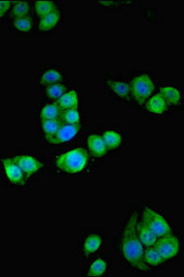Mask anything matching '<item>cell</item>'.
Wrapping results in <instances>:
<instances>
[{
  "mask_svg": "<svg viewBox=\"0 0 184 277\" xmlns=\"http://www.w3.org/2000/svg\"><path fill=\"white\" fill-rule=\"evenodd\" d=\"M137 215H132L123 230L120 243L121 256L130 265L144 271H149L145 265L143 255L144 249L137 234Z\"/></svg>",
  "mask_w": 184,
  "mask_h": 277,
  "instance_id": "cell-1",
  "label": "cell"
},
{
  "mask_svg": "<svg viewBox=\"0 0 184 277\" xmlns=\"http://www.w3.org/2000/svg\"><path fill=\"white\" fill-rule=\"evenodd\" d=\"M88 162V154L82 148L61 154L56 160L58 168L68 174H78L85 168Z\"/></svg>",
  "mask_w": 184,
  "mask_h": 277,
  "instance_id": "cell-2",
  "label": "cell"
},
{
  "mask_svg": "<svg viewBox=\"0 0 184 277\" xmlns=\"http://www.w3.org/2000/svg\"><path fill=\"white\" fill-rule=\"evenodd\" d=\"M131 96L138 104H144L155 90V84L147 74H140L130 85Z\"/></svg>",
  "mask_w": 184,
  "mask_h": 277,
  "instance_id": "cell-3",
  "label": "cell"
},
{
  "mask_svg": "<svg viewBox=\"0 0 184 277\" xmlns=\"http://www.w3.org/2000/svg\"><path fill=\"white\" fill-rule=\"evenodd\" d=\"M142 222L158 238L170 233V227L166 220L154 210L149 208L144 210Z\"/></svg>",
  "mask_w": 184,
  "mask_h": 277,
  "instance_id": "cell-4",
  "label": "cell"
},
{
  "mask_svg": "<svg viewBox=\"0 0 184 277\" xmlns=\"http://www.w3.org/2000/svg\"><path fill=\"white\" fill-rule=\"evenodd\" d=\"M160 238H161L157 239L155 245V249H157L161 255L162 259L169 260L176 257L179 251V241L178 238L169 234Z\"/></svg>",
  "mask_w": 184,
  "mask_h": 277,
  "instance_id": "cell-5",
  "label": "cell"
},
{
  "mask_svg": "<svg viewBox=\"0 0 184 277\" xmlns=\"http://www.w3.org/2000/svg\"><path fill=\"white\" fill-rule=\"evenodd\" d=\"M2 164L4 166L5 174L7 177L9 178V180L12 182L13 184H19V185L25 184L26 175L13 159H3Z\"/></svg>",
  "mask_w": 184,
  "mask_h": 277,
  "instance_id": "cell-6",
  "label": "cell"
},
{
  "mask_svg": "<svg viewBox=\"0 0 184 277\" xmlns=\"http://www.w3.org/2000/svg\"><path fill=\"white\" fill-rule=\"evenodd\" d=\"M13 160L17 163L20 168L23 170L25 175H35V173H37L42 168V164L40 162L30 155L21 154L15 156Z\"/></svg>",
  "mask_w": 184,
  "mask_h": 277,
  "instance_id": "cell-7",
  "label": "cell"
},
{
  "mask_svg": "<svg viewBox=\"0 0 184 277\" xmlns=\"http://www.w3.org/2000/svg\"><path fill=\"white\" fill-rule=\"evenodd\" d=\"M80 125H71L63 123L59 128L57 134L52 140V144H62L71 141L80 130Z\"/></svg>",
  "mask_w": 184,
  "mask_h": 277,
  "instance_id": "cell-8",
  "label": "cell"
},
{
  "mask_svg": "<svg viewBox=\"0 0 184 277\" xmlns=\"http://www.w3.org/2000/svg\"><path fill=\"white\" fill-rule=\"evenodd\" d=\"M107 85L110 88V90L114 94V96L121 100H128L131 97L130 85L127 84L124 81L109 79L107 81Z\"/></svg>",
  "mask_w": 184,
  "mask_h": 277,
  "instance_id": "cell-9",
  "label": "cell"
},
{
  "mask_svg": "<svg viewBox=\"0 0 184 277\" xmlns=\"http://www.w3.org/2000/svg\"><path fill=\"white\" fill-rule=\"evenodd\" d=\"M87 144L91 153L97 157H101L108 152V147L104 141L103 137L98 135L89 136Z\"/></svg>",
  "mask_w": 184,
  "mask_h": 277,
  "instance_id": "cell-10",
  "label": "cell"
},
{
  "mask_svg": "<svg viewBox=\"0 0 184 277\" xmlns=\"http://www.w3.org/2000/svg\"><path fill=\"white\" fill-rule=\"evenodd\" d=\"M137 234L142 244L146 247H153L158 239V237L152 232L143 222L137 223Z\"/></svg>",
  "mask_w": 184,
  "mask_h": 277,
  "instance_id": "cell-11",
  "label": "cell"
},
{
  "mask_svg": "<svg viewBox=\"0 0 184 277\" xmlns=\"http://www.w3.org/2000/svg\"><path fill=\"white\" fill-rule=\"evenodd\" d=\"M78 103L79 98L77 93L75 90H69L65 93L62 97H59L56 104L63 111L69 108H78Z\"/></svg>",
  "mask_w": 184,
  "mask_h": 277,
  "instance_id": "cell-12",
  "label": "cell"
},
{
  "mask_svg": "<svg viewBox=\"0 0 184 277\" xmlns=\"http://www.w3.org/2000/svg\"><path fill=\"white\" fill-rule=\"evenodd\" d=\"M63 124L61 119H52V120H42V130L45 133L46 141L51 142L53 138L57 134L59 128Z\"/></svg>",
  "mask_w": 184,
  "mask_h": 277,
  "instance_id": "cell-13",
  "label": "cell"
},
{
  "mask_svg": "<svg viewBox=\"0 0 184 277\" xmlns=\"http://www.w3.org/2000/svg\"><path fill=\"white\" fill-rule=\"evenodd\" d=\"M146 108L150 112L160 115L167 111V103L165 100V98L162 97L160 94H158L150 98L149 101L147 102Z\"/></svg>",
  "mask_w": 184,
  "mask_h": 277,
  "instance_id": "cell-14",
  "label": "cell"
},
{
  "mask_svg": "<svg viewBox=\"0 0 184 277\" xmlns=\"http://www.w3.org/2000/svg\"><path fill=\"white\" fill-rule=\"evenodd\" d=\"M102 245V238L98 234L89 235L83 242V251L86 254H91L100 249Z\"/></svg>",
  "mask_w": 184,
  "mask_h": 277,
  "instance_id": "cell-15",
  "label": "cell"
},
{
  "mask_svg": "<svg viewBox=\"0 0 184 277\" xmlns=\"http://www.w3.org/2000/svg\"><path fill=\"white\" fill-rule=\"evenodd\" d=\"M60 18V14L58 11L51 12L44 17H41L39 23V29L41 31H50L58 24Z\"/></svg>",
  "mask_w": 184,
  "mask_h": 277,
  "instance_id": "cell-16",
  "label": "cell"
},
{
  "mask_svg": "<svg viewBox=\"0 0 184 277\" xmlns=\"http://www.w3.org/2000/svg\"><path fill=\"white\" fill-rule=\"evenodd\" d=\"M62 110L58 108V105L49 104L46 105L45 108L42 109L40 113V118L42 120H52V119H60Z\"/></svg>",
  "mask_w": 184,
  "mask_h": 277,
  "instance_id": "cell-17",
  "label": "cell"
},
{
  "mask_svg": "<svg viewBox=\"0 0 184 277\" xmlns=\"http://www.w3.org/2000/svg\"><path fill=\"white\" fill-rule=\"evenodd\" d=\"M60 119L63 123L71 125H80L81 116L78 108H69L61 112Z\"/></svg>",
  "mask_w": 184,
  "mask_h": 277,
  "instance_id": "cell-18",
  "label": "cell"
},
{
  "mask_svg": "<svg viewBox=\"0 0 184 277\" xmlns=\"http://www.w3.org/2000/svg\"><path fill=\"white\" fill-rule=\"evenodd\" d=\"M162 97L165 98V100L168 104L171 105H177L180 102V91L178 90V88H175L172 86H166L161 89Z\"/></svg>",
  "mask_w": 184,
  "mask_h": 277,
  "instance_id": "cell-19",
  "label": "cell"
},
{
  "mask_svg": "<svg viewBox=\"0 0 184 277\" xmlns=\"http://www.w3.org/2000/svg\"><path fill=\"white\" fill-rule=\"evenodd\" d=\"M63 79L61 73L56 69H48L41 77L40 82L42 85L57 84Z\"/></svg>",
  "mask_w": 184,
  "mask_h": 277,
  "instance_id": "cell-20",
  "label": "cell"
},
{
  "mask_svg": "<svg viewBox=\"0 0 184 277\" xmlns=\"http://www.w3.org/2000/svg\"><path fill=\"white\" fill-rule=\"evenodd\" d=\"M143 258L145 263L152 266L159 265L164 260L162 259L161 255L158 252V250L155 249V247H149L146 249L144 252Z\"/></svg>",
  "mask_w": 184,
  "mask_h": 277,
  "instance_id": "cell-21",
  "label": "cell"
},
{
  "mask_svg": "<svg viewBox=\"0 0 184 277\" xmlns=\"http://www.w3.org/2000/svg\"><path fill=\"white\" fill-rule=\"evenodd\" d=\"M36 14L40 17H44L51 12H56L57 6L52 1H37L35 4Z\"/></svg>",
  "mask_w": 184,
  "mask_h": 277,
  "instance_id": "cell-22",
  "label": "cell"
},
{
  "mask_svg": "<svg viewBox=\"0 0 184 277\" xmlns=\"http://www.w3.org/2000/svg\"><path fill=\"white\" fill-rule=\"evenodd\" d=\"M104 141L108 149H115L118 148L121 143V136L114 130H108L104 133Z\"/></svg>",
  "mask_w": 184,
  "mask_h": 277,
  "instance_id": "cell-23",
  "label": "cell"
},
{
  "mask_svg": "<svg viewBox=\"0 0 184 277\" xmlns=\"http://www.w3.org/2000/svg\"><path fill=\"white\" fill-rule=\"evenodd\" d=\"M66 90L67 88L63 84L57 83V84L49 85L46 88V96L51 100H58L59 97H62L66 93Z\"/></svg>",
  "mask_w": 184,
  "mask_h": 277,
  "instance_id": "cell-24",
  "label": "cell"
},
{
  "mask_svg": "<svg viewBox=\"0 0 184 277\" xmlns=\"http://www.w3.org/2000/svg\"><path fill=\"white\" fill-rule=\"evenodd\" d=\"M30 6L29 4L25 1H18L15 2L13 10H12V15L15 19L18 18L27 17L29 13Z\"/></svg>",
  "mask_w": 184,
  "mask_h": 277,
  "instance_id": "cell-25",
  "label": "cell"
},
{
  "mask_svg": "<svg viewBox=\"0 0 184 277\" xmlns=\"http://www.w3.org/2000/svg\"><path fill=\"white\" fill-rule=\"evenodd\" d=\"M107 271V262L102 259H98L90 266L89 275L91 276H100L103 275Z\"/></svg>",
  "mask_w": 184,
  "mask_h": 277,
  "instance_id": "cell-26",
  "label": "cell"
},
{
  "mask_svg": "<svg viewBox=\"0 0 184 277\" xmlns=\"http://www.w3.org/2000/svg\"><path fill=\"white\" fill-rule=\"evenodd\" d=\"M14 27L21 32H29L33 28V21L31 18L23 17L14 19L13 21Z\"/></svg>",
  "mask_w": 184,
  "mask_h": 277,
  "instance_id": "cell-27",
  "label": "cell"
},
{
  "mask_svg": "<svg viewBox=\"0 0 184 277\" xmlns=\"http://www.w3.org/2000/svg\"><path fill=\"white\" fill-rule=\"evenodd\" d=\"M11 1H0V17L5 15V13L11 8Z\"/></svg>",
  "mask_w": 184,
  "mask_h": 277,
  "instance_id": "cell-28",
  "label": "cell"
}]
</instances>
